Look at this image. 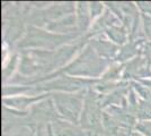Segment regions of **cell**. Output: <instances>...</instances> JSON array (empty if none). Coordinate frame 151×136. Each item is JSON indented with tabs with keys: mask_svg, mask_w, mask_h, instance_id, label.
Masks as SVG:
<instances>
[]
</instances>
